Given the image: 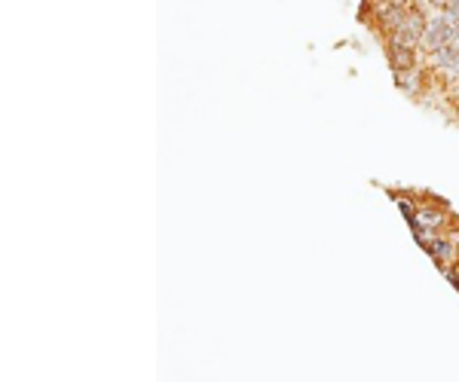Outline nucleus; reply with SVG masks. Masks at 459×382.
Returning <instances> with one entry per match:
<instances>
[{
    "label": "nucleus",
    "mask_w": 459,
    "mask_h": 382,
    "mask_svg": "<svg viewBox=\"0 0 459 382\" xmlns=\"http://www.w3.org/2000/svg\"><path fill=\"white\" fill-rule=\"evenodd\" d=\"M426 28H423V18L420 16H404L401 22L395 25V37H392V46L395 49H411L423 40Z\"/></svg>",
    "instance_id": "nucleus-1"
},
{
    "label": "nucleus",
    "mask_w": 459,
    "mask_h": 382,
    "mask_svg": "<svg viewBox=\"0 0 459 382\" xmlns=\"http://www.w3.org/2000/svg\"><path fill=\"white\" fill-rule=\"evenodd\" d=\"M426 248H428V251H432V257H435L438 263H447V260H450V257H453V245L447 242V239H435V235H432V239L426 242Z\"/></svg>",
    "instance_id": "nucleus-2"
}]
</instances>
